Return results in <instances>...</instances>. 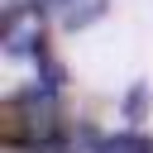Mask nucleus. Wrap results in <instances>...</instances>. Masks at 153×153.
Instances as JSON below:
<instances>
[{
  "instance_id": "1",
  "label": "nucleus",
  "mask_w": 153,
  "mask_h": 153,
  "mask_svg": "<svg viewBox=\"0 0 153 153\" xmlns=\"http://www.w3.org/2000/svg\"><path fill=\"white\" fill-rule=\"evenodd\" d=\"M62 129V115H57V100L53 91L43 86H29L19 96H10L0 105V139L5 148H19V153H43V148H62L57 139Z\"/></svg>"
},
{
  "instance_id": "2",
  "label": "nucleus",
  "mask_w": 153,
  "mask_h": 153,
  "mask_svg": "<svg viewBox=\"0 0 153 153\" xmlns=\"http://www.w3.org/2000/svg\"><path fill=\"white\" fill-rule=\"evenodd\" d=\"M0 43H5L10 57L43 53V19H38V10H29V5L5 10V33H0Z\"/></svg>"
},
{
  "instance_id": "3",
  "label": "nucleus",
  "mask_w": 153,
  "mask_h": 153,
  "mask_svg": "<svg viewBox=\"0 0 153 153\" xmlns=\"http://www.w3.org/2000/svg\"><path fill=\"white\" fill-rule=\"evenodd\" d=\"M105 5H110V0H53L48 10L57 14V24H62V29H72V33H76V29H91V24L105 14Z\"/></svg>"
},
{
  "instance_id": "4",
  "label": "nucleus",
  "mask_w": 153,
  "mask_h": 153,
  "mask_svg": "<svg viewBox=\"0 0 153 153\" xmlns=\"http://www.w3.org/2000/svg\"><path fill=\"white\" fill-rule=\"evenodd\" d=\"M96 153H148V139L143 134H115V139H100Z\"/></svg>"
},
{
  "instance_id": "5",
  "label": "nucleus",
  "mask_w": 153,
  "mask_h": 153,
  "mask_svg": "<svg viewBox=\"0 0 153 153\" xmlns=\"http://www.w3.org/2000/svg\"><path fill=\"white\" fill-rule=\"evenodd\" d=\"M143 110H148V81H134L129 96H124V115L129 120H143Z\"/></svg>"
},
{
  "instance_id": "6",
  "label": "nucleus",
  "mask_w": 153,
  "mask_h": 153,
  "mask_svg": "<svg viewBox=\"0 0 153 153\" xmlns=\"http://www.w3.org/2000/svg\"><path fill=\"white\" fill-rule=\"evenodd\" d=\"M148 153H153V139H148Z\"/></svg>"
}]
</instances>
